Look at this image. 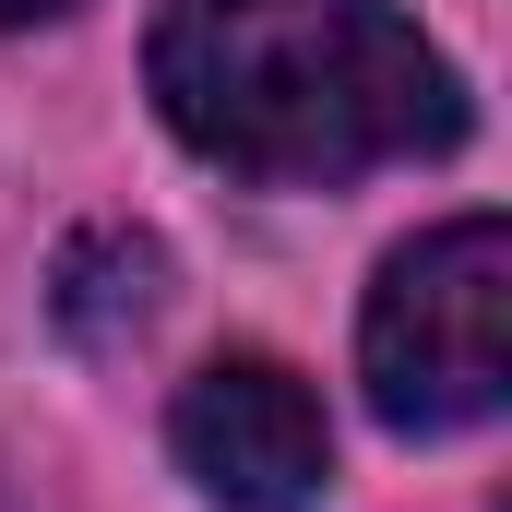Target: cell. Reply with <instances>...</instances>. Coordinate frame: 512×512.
<instances>
[{"instance_id":"obj_1","label":"cell","mask_w":512,"mask_h":512,"mask_svg":"<svg viewBox=\"0 0 512 512\" xmlns=\"http://www.w3.org/2000/svg\"><path fill=\"white\" fill-rule=\"evenodd\" d=\"M143 72L167 131L262 191H334L465 143V84L393 0H167Z\"/></svg>"},{"instance_id":"obj_2","label":"cell","mask_w":512,"mask_h":512,"mask_svg":"<svg viewBox=\"0 0 512 512\" xmlns=\"http://www.w3.org/2000/svg\"><path fill=\"white\" fill-rule=\"evenodd\" d=\"M358 370H370L382 429H405V441L501 417V382H512V227L501 215H453L382 262L370 322H358Z\"/></svg>"},{"instance_id":"obj_3","label":"cell","mask_w":512,"mask_h":512,"mask_svg":"<svg viewBox=\"0 0 512 512\" xmlns=\"http://www.w3.org/2000/svg\"><path fill=\"white\" fill-rule=\"evenodd\" d=\"M167 441H179V465L227 512H310L322 477H334V429H322V405H310V382L286 358H215V370H191Z\"/></svg>"},{"instance_id":"obj_4","label":"cell","mask_w":512,"mask_h":512,"mask_svg":"<svg viewBox=\"0 0 512 512\" xmlns=\"http://www.w3.org/2000/svg\"><path fill=\"white\" fill-rule=\"evenodd\" d=\"M155 286H167V251L131 239V227H96L60 251V322L72 334H120V322H155Z\"/></svg>"},{"instance_id":"obj_5","label":"cell","mask_w":512,"mask_h":512,"mask_svg":"<svg viewBox=\"0 0 512 512\" xmlns=\"http://www.w3.org/2000/svg\"><path fill=\"white\" fill-rule=\"evenodd\" d=\"M36 12H60V0H0V24H36Z\"/></svg>"}]
</instances>
